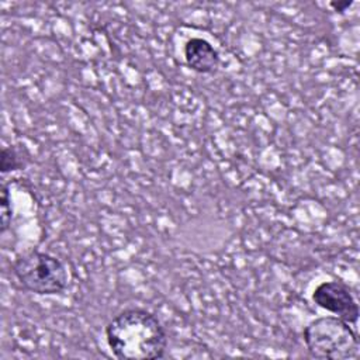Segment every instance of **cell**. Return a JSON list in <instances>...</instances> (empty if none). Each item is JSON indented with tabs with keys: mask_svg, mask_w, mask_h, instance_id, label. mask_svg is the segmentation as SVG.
Segmentation results:
<instances>
[{
	"mask_svg": "<svg viewBox=\"0 0 360 360\" xmlns=\"http://www.w3.org/2000/svg\"><path fill=\"white\" fill-rule=\"evenodd\" d=\"M111 353L122 360H153L165 356L167 333L155 314L127 308L114 315L104 329Z\"/></svg>",
	"mask_w": 360,
	"mask_h": 360,
	"instance_id": "obj_1",
	"label": "cell"
},
{
	"mask_svg": "<svg viewBox=\"0 0 360 360\" xmlns=\"http://www.w3.org/2000/svg\"><path fill=\"white\" fill-rule=\"evenodd\" d=\"M302 339L308 353L316 359L347 360L357 359L360 342L357 332L339 316H319L309 321Z\"/></svg>",
	"mask_w": 360,
	"mask_h": 360,
	"instance_id": "obj_2",
	"label": "cell"
},
{
	"mask_svg": "<svg viewBox=\"0 0 360 360\" xmlns=\"http://www.w3.org/2000/svg\"><path fill=\"white\" fill-rule=\"evenodd\" d=\"M13 273L27 291L37 295H59L69 285L66 264L59 257L41 250L20 255L13 263Z\"/></svg>",
	"mask_w": 360,
	"mask_h": 360,
	"instance_id": "obj_3",
	"label": "cell"
},
{
	"mask_svg": "<svg viewBox=\"0 0 360 360\" xmlns=\"http://www.w3.org/2000/svg\"><path fill=\"white\" fill-rule=\"evenodd\" d=\"M311 298L316 307L342 318L350 325L357 323L360 308L347 284L338 280L322 281L314 288Z\"/></svg>",
	"mask_w": 360,
	"mask_h": 360,
	"instance_id": "obj_4",
	"label": "cell"
},
{
	"mask_svg": "<svg viewBox=\"0 0 360 360\" xmlns=\"http://www.w3.org/2000/svg\"><path fill=\"white\" fill-rule=\"evenodd\" d=\"M186 65L195 73L211 75L217 72L219 66V53L214 45L200 37H193L186 41L184 48Z\"/></svg>",
	"mask_w": 360,
	"mask_h": 360,
	"instance_id": "obj_5",
	"label": "cell"
},
{
	"mask_svg": "<svg viewBox=\"0 0 360 360\" xmlns=\"http://www.w3.org/2000/svg\"><path fill=\"white\" fill-rule=\"evenodd\" d=\"M31 162L28 150L22 145L3 146L0 153V172L3 174L24 170Z\"/></svg>",
	"mask_w": 360,
	"mask_h": 360,
	"instance_id": "obj_6",
	"label": "cell"
},
{
	"mask_svg": "<svg viewBox=\"0 0 360 360\" xmlns=\"http://www.w3.org/2000/svg\"><path fill=\"white\" fill-rule=\"evenodd\" d=\"M13 219V205H11V194L10 188L6 183H1V194H0V233H6L10 228Z\"/></svg>",
	"mask_w": 360,
	"mask_h": 360,
	"instance_id": "obj_7",
	"label": "cell"
},
{
	"mask_svg": "<svg viewBox=\"0 0 360 360\" xmlns=\"http://www.w3.org/2000/svg\"><path fill=\"white\" fill-rule=\"evenodd\" d=\"M354 4L353 0H340V1H330L329 3V7L333 10V11H346L347 8H350Z\"/></svg>",
	"mask_w": 360,
	"mask_h": 360,
	"instance_id": "obj_8",
	"label": "cell"
}]
</instances>
